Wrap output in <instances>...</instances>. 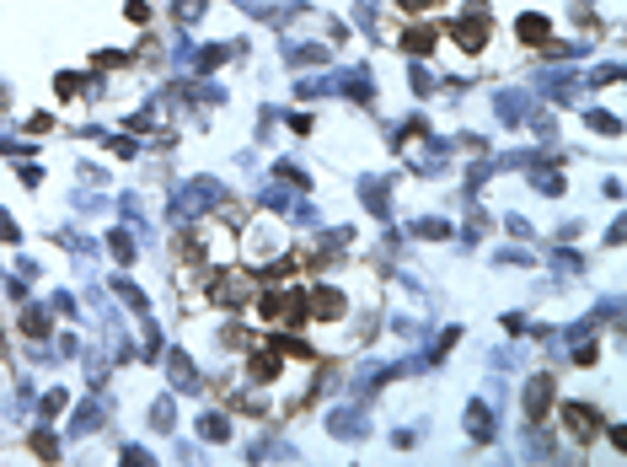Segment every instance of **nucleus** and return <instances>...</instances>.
<instances>
[{"instance_id": "obj_1", "label": "nucleus", "mask_w": 627, "mask_h": 467, "mask_svg": "<svg viewBox=\"0 0 627 467\" xmlns=\"http://www.w3.org/2000/svg\"><path fill=\"white\" fill-rule=\"evenodd\" d=\"M563 419H568V430H574L579 441H595V435H601V419H595L584 403H568V408H563Z\"/></svg>"}, {"instance_id": "obj_2", "label": "nucleus", "mask_w": 627, "mask_h": 467, "mask_svg": "<svg viewBox=\"0 0 627 467\" xmlns=\"http://www.w3.org/2000/svg\"><path fill=\"white\" fill-rule=\"evenodd\" d=\"M542 403H553V381H536V387H531V419H542V414H547Z\"/></svg>"}, {"instance_id": "obj_3", "label": "nucleus", "mask_w": 627, "mask_h": 467, "mask_svg": "<svg viewBox=\"0 0 627 467\" xmlns=\"http://www.w3.org/2000/svg\"><path fill=\"white\" fill-rule=\"evenodd\" d=\"M520 38H526V43H542V38H547V22H542V16H520Z\"/></svg>"}, {"instance_id": "obj_4", "label": "nucleus", "mask_w": 627, "mask_h": 467, "mask_svg": "<svg viewBox=\"0 0 627 467\" xmlns=\"http://www.w3.org/2000/svg\"><path fill=\"white\" fill-rule=\"evenodd\" d=\"M338 312H343V301L333 290H316V317H338Z\"/></svg>"}, {"instance_id": "obj_5", "label": "nucleus", "mask_w": 627, "mask_h": 467, "mask_svg": "<svg viewBox=\"0 0 627 467\" xmlns=\"http://www.w3.org/2000/svg\"><path fill=\"white\" fill-rule=\"evenodd\" d=\"M402 6H408V11H413V6H434V0H402Z\"/></svg>"}]
</instances>
